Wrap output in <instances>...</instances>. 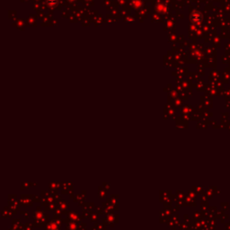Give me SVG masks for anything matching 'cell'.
<instances>
[{"instance_id": "6da1fadb", "label": "cell", "mask_w": 230, "mask_h": 230, "mask_svg": "<svg viewBox=\"0 0 230 230\" xmlns=\"http://www.w3.org/2000/svg\"><path fill=\"white\" fill-rule=\"evenodd\" d=\"M192 20L193 21V23H200L202 20V16L200 13H195L192 16Z\"/></svg>"}]
</instances>
